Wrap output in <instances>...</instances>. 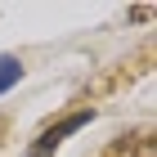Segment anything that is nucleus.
Masks as SVG:
<instances>
[{
    "label": "nucleus",
    "mask_w": 157,
    "mask_h": 157,
    "mask_svg": "<svg viewBox=\"0 0 157 157\" xmlns=\"http://www.w3.org/2000/svg\"><path fill=\"white\" fill-rule=\"evenodd\" d=\"M18 76H23V63L18 59H0V94H5L9 85H18Z\"/></svg>",
    "instance_id": "obj_2"
},
{
    "label": "nucleus",
    "mask_w": 157,
    "mask_h": 157,
    "mask_svg": "<svg viewBox=\"0 0 157 157\" xmlns=\"http://www.w3.org/2000/svg\"><path fill=\"white\" fill-rule=\"evenodd\" d=\"M85 121H90V112H76V117H67V121H63V126H49V130L40 135V144L32 148V157H45L49 148H59V144H63V135H72V130H81Z\"/></svg>",
    "instance_id": "obj_1"
}]
</instances>
